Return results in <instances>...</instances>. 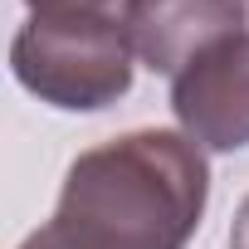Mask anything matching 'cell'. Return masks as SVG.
<instances>
[{
	"label": "cell",
	"mask_w": 249,
	"mask_h": 249,
	"mask_svg": "<svg viewBox=\"0 0 249 249\" xmlns=\"http://www.w3.org/2000/svg\"><path fill=\"white\" fill-rule=\"evenodd\" d=\"M210 200L205 152L147 127L73 157L49 230L69 249H186Z\"/></svg>",
	"instance_id": "6da1fadb"
},
{
	"label": "cell",
	"mask_w": 249,
	"mask_h": 249,
	"mask_svg": "<svg viewBox=\"0 0 249 249\" xmlns=\"http://www.w3.org/2000/svg\"><path fill=\"white\" fill-rule=\"evenodd\" d=\"M132 39L107 10H30L10 44V69L25 93L64 112L112 107L132 88Z\"/></svg>",
	"instance_id": "7a4b0ae2"
},
{
	"label": "cell",
	"mask_w": 249,
	"mask_h": 249,
	"mask_svg": "<svg viewBox=\"0 0 249 249\" xmlns=\"http://www.w3.org/2000/svg\"><path fill=\"white\" fill-rule=\"evenodd\" d=\"M171 112L205 152L249 147V30L220 39L171 78Z\"/></svg>",
	"instance_id": "3957f363"
},
{
	"label": "cell",
	"mask_w": 249,
	"mask_h": 249,
	"mask_svg": "<svg viewBox=\"0 0 249 249\" xmlns=\"http://www.w3.org/2000/svg\"><path fill=\"white\" fill-rule=\"evenodd\" d=\"M244 0H122V30L152 73L176 78L191 59L244 35Z\"/></svg>",
	"instance_id": "277c9868"
},
{
	"label": "cell",
	"mask_w": 249,
	"mask_h": 249,
	"mask_svg": "<svg viewBox=\"0 0 249 249\" xmlns=\"http://www.w3.org/2000/svg\"><path fill=\"white\" fill-rule=\"evenodd\" d=\"M30 10H107L112 0H25Z\"/></svg>",
	"instance_id": "5b68a950"
},
{
	"label": "cell",
	"mask_w": 249,
	"mask_h": 249,
	"mask_svg": "<svg viewBox=\"0 0 249 249\" xmlns=\"http://www.w3.org/2000/svg\"><path fill=\"white\" fill-rule=\"evenodd\" d=\"M230 249H249V196L239 200L234 210V225H230Z\"/></svg>",
	"instance_id": "8992f818"
},
{
	"label": "cell",
	"mask_w": 249,
	"mask_h": 249,
	"mask_svg": "<svg viewBox=\"0 0 249 249\" xmlns=\"http://www.w3.org/2000/svg\"><path fill=\"white\" fill-rule=\"evenodd\" d=\"M20 249H69V244H64V239H59V234H54V230L44 225V230H35V234H30V239H25Z\"/></svg>",
	"instance_id": "52a82bcc"
}]
</instances>
